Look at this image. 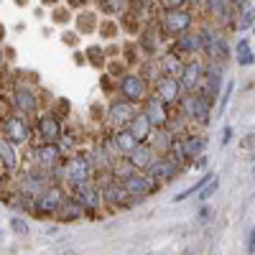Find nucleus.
<instances>
[{
  "label": "nucleus",
  "mask_w": 255,
  "mask_h": 255,
  "mask_svg": "<svg viewBox=\"0 0 255 255\" xmlns=\"http://www.w3.org/2000/svg\"><path fill=\"white\" fill-rule=\"evenodd\" d=\"M0 135L13 145H26L31 143V123L20 113H5L0 118Z\"/></svg>",
  "instance_id": "obj_2"
},
{
  "label": "nucleus",
  "mask_w": 255,
  "mask_h": 255,
  "mask_svg": "<svg viewBox=\"0 0 255 255\" xmlns=\"http://www.w3.org/2000/svg\"><path fill=\"white\" fill-rule=\"evenodd\" d=\"M194 166H197V168H204V166H207V156H204V153H199V156H197V161H194Z\"/></svg>",
  "instance_id": "obj_41"
},
{
  "label": "nucleus",
  "mask_w": 255,
  "mask_h": 255,
  "mask_svg": "<svg viewBox=\"0 0 255 255\" xmlns=\"http://www.w3.org/2000/svg\"><path fill=\"white\" fill-rule=\"evenodd\" d=\"M3 36H5V28H3V26H0V41H3Z\"/></svg>",
  "instance_id": "obj_46"
},
{
  "label": "nucleus",
  "mask_w": 255,
  "mask_h": 255,
  "mask_svg": "<svg viewBox=\"0 0 255 255\" xmlns=\"http://www.w3.org/2000/svg\"><path fill=\"white\" fill-rule=\"evenodd\" d=\"M3 61H5V51L0 49V67H3Z\"/></svg>",
  "instance_id": "obj_45"
},
{
  "label": "nucleus",
  "mask_w": 255,
  "mask_h": 255,
  "mask_svg": "<svg viewBox=\"0 0 255 255\" xmlns=\"http://www.w3.org/2000/svg\"><path fill=\"white\" fill-rule=\"evenodd\" d=\"M186 3H189V5H202L204 0H186Z\"/></svg>",
  "instance_id": "obj_44"
},
{
  "label": "nucleus",
  "mask_w": 255,
  "mask_h": 255,
  "mask_svg": "<svg viewBox=\"0 0 255 255\" xmlns=\"http://www.w3.org/2000/svg\"><path fill=\"white\" fill-rule=\"evenodd\" d=\"M138 113L135 102H128L123 97L113 100L108 105V113H105V120H108V125L113 128V130H118V128H128V123L133 120V115Z\"/></svg>",
  "instance_id": "obj_9"
},
{
  "label": "nucleus",
  "mask_w": 255,
  "mask_h": 255,
  "mask_svg": "<svg viewBox=\"0 0 255 255\" xmlns=\"http://www.w3.org/2000/svg\"><path fill=\"white\" fill-rule=\"evenodd\" d=\"M202 5L209 10V15L215 18L220 26H235V8H232L227 0H204Z\"/></svg>",
  "instance_id": "obj_18"
},
{
  "label": "nucleus",
  "mask_w": 255,
  "mask_h": 255,
  "mask_svg": "<svg viewBox=\"0 0 255 255\" xmlns=\"http://www.w3.org/2000/svg\"><path fill=\"white\" fill-rule=\"evenodd\" d=\"M100 8L108 15H125L130 10V0H100Z\"/></svg>",
  "instance_id": "obj_29"
},
{
  "label": "nucleus",
  "mask_w": 255,
  "mask_h": 255,
  "mask_svg": "<svg viewBox=\"0 0 255 255\" xmlns=\"http://www.w3.org/2000/svg\"><path fill=\"white\" fill-rule=\"evenodd\" d=\"M174 138H176V135L168 130V128H156L148 143H151V148H153L158 156H166V151H168V145L174 143Z\"/></svg>",
  "instance_id": "obj_25"
},
{
  "label": "nucleus",
  "mask_w": 255,
  "mask_h": 255,
  "mask_svg": "<svg viewBox=\"0 0 255 255\" xmlns=\"http://www.w3.org/2000/svg\"><path fill=\"white\" fill-rule=\"evenodd\" d=\"M158 67H161V77H176L179 79L181 67H184V59L176 51H168V54H163L158 59Z\"/></svg>",
  "instance_id": "obj_23"
},
{
  "label": "nucleus",
  "mask_w": 255,
  "mask_h": 255,
  "mask_svg": "<svg viewBox=\"0 0 255 255\" xmlns=\"http://www.w3.org/2000/svg\"><path fill=\"white\" fill-rule=\"evenodd\" d=\"M44 3H46V5H51V3H56V0H44Z\"/></svg>",
  "instance_id": "obj_47"
},
{
  "label": "nucleus",
  "mask_w": 255,
  "mask_h": 255,
  "mask_svg": "<svg viewBox=\"0 0 255 255\" xmlns=\"http://www.w3.org/2000/svg\"><path fill=\"white\" fill-rule=\"evenodd\" d=\"M46 186H49V174H44V171H31V174H26L23 179H20V194L28 197V199H33V197H38Z\"/></svg>",
  "instance_id": "obj_20"
},
{
  "label": "nucleus",
  "mask_w": 255,
  "mask_h": 255,
  "mask_svg": "<svg viewBox=\"0 0 255 255\" xmlns=\"http://www.w3.org/2000/svg\"><path fill=\"white\" fill-rule=\"evenodd\" d=\"M87 56H90V64H95V67H102V64H105V51L97 49V46H92L87 51Z\"/></svg>",
  "instance_id": "obj_35"
},
{
  "label": "nucleus",
  "mask_w": 255,
  "mask_h": 255,
  "mask_svg": "<svg viewBox=\"0 0 255 255\" xmlns=\"http://www.w3.org/2000/svg\"><path fill=\"white\" fill-rule=\"evenodd\" d=\"M140 113L148 118V123L153 125V130H156V128H166L168 118H171V113H168V105H166V102H161L153 92L140 102Z\"/></svg>",
  "instance_id": "obj_11"
},
{
  "label": "nucleus",
  "mask_w": 255,
  "mask_h": 255,
  "mask_svg": "<svg viewBox=\"0 0 255 255\" xmlns=\"http://www.w3.org/2000/svg\"><path fill=\"white\" fill-rule=\"evenodd\" d=\"M184 255H194V250H186V253H184Z\"/></svg>",
  "instance_id": "obj_48"
},
{
  "label": "nucleus",
  "mask_w": 255,
  "mask_h": 255,
  "mask_svg": "<svg viewBox=\"0 0 255 255\" xmlns=\"http://www.w3.org/2000/svg\"><path fill=\"white\" fill-rule=\"evenodd\" d=\"M128 130H130V135H133L138 143H148V140H151V135H153V125L148 123V118L138 110V113L133 115V120L128 123Z\"/></svg>",
  "instance_id": "obj_21"
},
{
  "label": "nucleus",
  "mask_w": 255,
  "mask_h": 255,
  "mask_svg": "<svg viewBox=\"0 0 255 255\" xmlns=\"http://www.w3.org/2000/svg\"><path fill=\"white\" fill-rule=\"evenodd\" d=\"M204 79V61L199 56L194 59H189L184 61V67H181V74H179V84H181V92L189 95V92H197L199 90V84Z\"/></svg>",
  "instance_id": "obj_10"
},
{
  "label": "nucleus",
  "mask_w": 255,
  "mask_h": 255,
  "mask_svg": "<svg viewBox=\"0 0 255 255\" xmlns=\"http://www.w3.org/2000/svg\"><path fill=\"white\" fill-rule=\"evenodd\" d=\"M125 158L130 161V166L135 168V171H145V168L158 158V153L151 148V143H138V145H135V148H133V151L128 153Z\"/></svg>",
  "instance_id": "obj_19"
},
{
  "label": "nucleus",
  "mask_w": 255,
  "mask_h": 255,
  "mask_svg": "<svg viewBox=\"0 0 255 255\" xmlns=\"http://www.w3.org/2000/svg\"><path fill=\"white\" fill-rule=\"evenodd\" d=\"M54 20H56V23H67L69 13H67V10H54Z\"/></svg>",
  "instance_id": "obj_39"
},
{
  "label": "nucleus",
  "mask_w": 255,
  "mask_h": 255,
  "mask_svg": "<svg viewBox=\"0 0 255 255\" xmlns=\"http://www.w3.org/2000/svg\"><path fill=\"white\" fill-rule=\"evenodd\" d=\"M191 26H194V13H191L189 8H174V10H163L161 15V33L163 36H171L176 38L179 33L189 31Z\"/></svg>",
  "instance_id": "obj_4"
},
{
  "label": "nucleus",
  "mask_w": 255,
  "mask_h": 255,
  "mask_svg": "<svg viewBox=\"0 0 255 255\" xmlns=\"http://www.w3.org/2000/svg\"><path fill=\"white\" fill-rule=\"evenodd\" d=\"M215 31V28H209V26H199L197 31L194 28H189L184 33L176 36V44H174V51L176 54H186V56H199L204 51V44H207V38L209 33Z\"/></svg>",
  "instance_id": "obj_3"
},
{
  "label": "nucleus",
  "mask_w": 255,
  "mask_h": 255,
  "mask_svg": "<svg viewBox=\"0 0 255 255\" xmlns=\"http://www.w3.org/2000/svg\"><path fill=\"white\" fill-rule=\"evenodd\" d=\"M64 158V151L59 148V143H49V140H41L38 145L31 148V161L41 168L44 174H54V168L61 163Z\"/></svg>",
  "instance_id": "obj_6"
},
{
  "label": "nucleus",
  "mask_w": 255,
  "mask_h": 255,
  "mask_svg": "<svg viewBox=\"0 0 255 255\" xmlns=\"http://www.w3.org/2000/svg\"><path fill=\"white\" fill-rule=\"evenodd\" d=\"M118 92H120L123 100L135 102V105H140L148 95H151V90H148V82H145L138 72H128V74H123L120 82H118Z\"/></svg>",
  "instance_id": "obj_7"
},
{
  "label": "nucleus",
  "mask_w": 255,
  "mask_h": 255,
  "mask_svg": "<svg viewBox=\"0 0 255 255\" xmlns=\"http://www.w3.org/2000/svg\"><path fill=\"white\" fill-rule=\"evenodd\" d=\"M100 197H102V202H108V204H113V207H123V204H128V199H133V197L125 191V186H123L118 179H113V176H108V181H102Z\"/></svg>",
  "instance_id": "obj_17"
},
{
  "label": "nucleus",
  "mask_w": 255,
  "mask_h": 255,
  "mask_svg": "<svg viewBox=\"0 0 255 255\" xmlns=\"http://www.w3.org/2000/svg\"><path fill=\"white\" fill-rule=\"evenodd\" d=\"M10 108L13 113H20V115H36L38 108H41V100H38V92L33 87H28V84H15V87L10 90Z\"/></svg>",
  "instance_id": "obj_5"
},
{
  "label": "nucleus",
  "mask_w": 255,
  "mask_h": 255,
  "mask_svg": "<svg viewBox=\"0 0 255 255\" xmlns=\"http://www.w3.org/2000/svg\"><path fill=\"white\" fill-rule=\"evenodd\" d=\"M232 140V128H225V133H222V145H227Z\"/></svg>",
  "instance_id": "obj_40"
},
{
  "label": "nucleus",
  "mask_w": 255,
  "mask_h": 255,
  "mask_svg": "<svg viewBox=\"0 0 255 255\" xmlns=\"http://www.w3.org/2000/svg\"><path fill=\"white\" fill-rule=\"evenodd\" d=\"M220 189V179H215V176H212L199 191H197V194H199V202H204V199H209L212 194H215V191Z\"/></svg>",
  "instance_id": "obj_33"
},
{
  "label": "nucleus",
  "mask_w": 255,
  "mask_h": 255,
  "mask_svg": "<svg viewBox=\"0 0 255 255\" xmlns=\"http://www.w3.org/2000/svg\"><path fill=\"white\" fill-rule=\"evenodd\" d=\"M145 174H148V179L151 181H171L176 174H179V163H174L168 156H158L151 166L145 168Z\"/></svg>",
  "instance_id": "obj_16"
},
{
  "label": "nucleus",
  "mask_w": 255,
  "mask_h": 255,
  "mask_svg": "<svg viewBox=\"0 0 255 255\" xmlns=\"http://www.w3.org/2000/svg\"><path fill=\"white\" fill-rule=\"evenodd\" d=\"M110 140H113L115 151H118L120 156H128V153H130L133 148L138 145V140L130 135V130H128V128H118V130H113V133H110Z\"/></svg>",
  "instance_id": "obj_22"
},
{
  "label": "nucleus",
  "mask_w": 255,
  "mask_h": 255,
  "mask_svg": "<svg viewBox=\"0 0 255 255\" xmlns=\"http://www.w3.org/2000/svg\"><path fill=\"white\" fill-rule=\"evenodd\" d=\"M181 145H184L186 158H197L199 153H204L207 138H204V135H186V138H181Z\"/></svg>",
  "instance_id": "obj_27"
},
{
  "label": "nucleus",
  "mask_w": 255,
  "mask_h": 255,
  "mask_svg": "<svg viewBox=\"0 0 255 255\" xmlns=\"http://www.w3.org/2000/svg\"><path fill=\"white\" fill-rule=\"evenodd\" d=\"M138 41H140V46H143L148 54H153V51L158 49V44H161V31H158V26H148V28L138 36Z\"/></svg>",
  "instance_id": "obj_28"
},
{
  "label": "nucleus",
  "mask_w": 255,
  "mask_h": 255,
  "mask_svg": "<svg viewBox=\"0 0 255 255\" xmlns=\"http://www.w3.org/2000/svg\"><path fill=\"white\" fill-rule=\"evenodd\" d=\"M212 176H215V174H204V176H202V179H199V181H197L194 186H189L186 191H181V194H176V202H181V199H186V197H191V194H197V191H199V189H202V186H204V184H207V181L212 179Z\"/></svg>",
  "instance_id": "obj_34"
},
{
  "label": "nucleus",
  "mask_w": 255,
  "mask_h": 255,
  "mask_svg": "<svg viewBox=\"0 0 255 255\" xmlns=\"http://www.w3.org/2000/svg\"><path fill=\"white\" fill-rule=\"evenodd\" d=\"M0 166L13 171V168L20 166V158H18V145L8 143L5 138H0Z\"/></svg>",
  "instance_id": "obj_24"
},
{
  "label": "nucleus",
  "mask_w": 255,
  "mask_h": 255,
  "mask_svg": "<svg viewBox=\"0 0 255 255\" xmlns=\"http://www.w3.org/2000/svg\"><path fill=\"white\" fill-rule=\"evenodd\" d=\"M10 227H13V232H18V235H28V225H26V220H20V217H13Z\"/></svg>",
  "instance_id": "obj_36"
},
{
  "label": "nucleus",
  "mask_w": 255,
  "mask_h": 255,
  "mask_svg": "<svg viewBox=\"0 0 255 255\" xmlns=\"http://www.w3.org/2000/svg\"><path fill=\"white\" fill-rule=\"evenodd\" d=\"M232 90H235V84H227V90H225V95H222V100H220V115L225 113V108H227V102H230V97H232Z\"/></svg>",
  "instance_id": "obj_38"
},
{
  "label": "nucleus",
  "mask_w": 255,
  "mask_h": 255,
  "mask_svg": "<svg viewBox=\"0 0 255 255\" xmlns=\"http://www.w3.org/2000/svg\"><path fill=\"white\" fill-rule=\"evenodd\" d=\"M0 138H3V135H0Z\"/></svg>",
  "instance_id": "obj_50"
},
{
  "label": "nucleus",
  "mask_w": 255,
  "mask_h": 255,
  "mask_svg": "<svg viewBox=\"0 0 255 255\" xmlns=\"http://www.w3.org/2000/svg\"><path fill=\"white\" fill-rule=\"evenodd\" d=\"M82 212H84V209L77 204V199H74V197H72V199L67 197V199L61 202V207L56 209V215H54V217H56L59 222H74V220L82 217Z\"/></svg>",
  "instance_id": "obj_26"
},
{
  "label": "nucleus",
  "mask_w": 255,
  "mask_h": 255,
  "mask_svg": "<svg viewBox=\"0 0 255 255\" xmlns=\"http://www.w3.org/2000/svg\"><path fill=\"white\" fill-rule=\"evenodd\" d=\"M120 184L125 186L128 194H130L133 199H138V202H140L143 197H148V194H153V191H156V181L148 179L145 171H133L130 176H125Z\"/></svg>",
  "instance_id": "obj_13"
},
{
  "label": "nucleus",
  "mask_w": 255,
  "mask_h": 255,
  "mask_svg": "<svg viewBox=\"0 0 255 255\" xmlns=\"http://www.w3.org/2000/svg\"><path fill=\"white\" fill-rule=\"evenodd\" d=\"M250 253H255V230H253V235H250Z\"/></svg>",
  "instance_id": "obj_43"
},
{
  "label": "nucleus",
  "mask_w": 255,
  "mask_h": 255,
  "mask_svg": "<svg viewBox=\"0 0 255 255\" xmlns=\"http://www.w3.org/2000/svg\"><path fill=\"white\" fill-rule=\"evenodd\" d=\"M158 5L163 10H174V8H186L189 3H186V0H158Z\"/></svg>",
  "instance_id": "obj_37"
},
{
  "label": "nucleus",
  "mask_w": 255,
  "mask_h": 255,
  "mask_svg": "<svg viewBox=\"0 0 255 255\" xmlns=\"http://www.w3.org/2000/svg\"><path fill=\"white\" fill-rule=\"evenodd\" d=\"M153 95L166 105H176L184 92H181V84H179L176 77H158L153 82Z\"/></svg>",
  "instance_id": "obj_15"
},
{
  "label": "nucleus",
  "mask_w": 255,
  "mask_h": 255,
  "mask_svg": "<svg viewBox=\"0 0 255 255\" xmlns=\"http://www.w3.org/2000/svg\"><path fill=\"white\" fill-rule=\"evenodd\" d=\"M72 197L77 199V204H79L84 212H95V209L102 204L100 186L92 184V181H84V184H79V186H72Z\"/></svg>",
  "instance_id": "obj_14"
},
{
  "label": "nucleus",
  "mask_w": 255,
  "mask_h": 255,
  "mask_svg": "<svg viewBox=\"0 0 255 255\" xmlns=\"http://www.w3.org/2000/svg\"><path fill=\"white\" fill-rule=\"evenodd\" d=\"M253 61H255V54L250 51V41L240 38V44H238V64L240 67H250Z\"/></svg>",
  "instance_id": "obj_32"
},
{
  "label": "nucleus",
  "mask_w": 255,
  "mask_h": 255,
  "mask_svg": "<svg viewBox=\"0 0 255 255\" xmlns=\"http://www.w3.org/2000/svg\"><path fill=\"white\" fill-rule=\"evenodd\" d=\"M64 133V125H61V118L56 113H41L36 115V135L41 140H49V143H56Z\"/></svg>",
  "instance_id": "obj_12"
},
{
  "label": "nucleus",
  "mask_w": 255,
  "mask_h": 255,
  "mask_svg": "<svg viewBox=\"0 0 255 255\" xmlns=\"http://www.w3.org/2000/svg\"><path fill=\"white\" fill-rule=\"evenodd\" d=\"M56 174L69 186H79L84 181H92V166L84 156H69V158H61V163L54 168V176Z\"/></svg>",
  "instance_id": "obj_1"
},
{
  "label": "nucleus",
  "mask_w": 255,
  "mask_h": 255,
  "mask_svg": "<svg viewBox=\"0 0 255 255\" xmlns=\"http://www.w3.org/2000/svg\"><path fill=\"white\" fill-rule=\"evenodd\" d=\"M138 74L145 79V82H156L158 77H161V67H158V56H151L143 67L138 69Z\"/></svg>",
  "instance_id": "obj_30"
},
{
  "label": "nucleus",
  "mask_w": 255,
  "mask_h": 255,
  "mask_svg": "<svg viewBox=\"0 0 255 255\" xmlns=\"http://www.w3.org/2000/svg\"><path fill=\"white\" fill-rule=\"evenodd\" d=\"M5 115V100H3V95H0V118Z\"/></svg>",
  "instance_id": "obj_42"
},
{
  "label": "nucleus",
  "mask_w": 255,
  "mask_h": 255,
  "mask_svg": "<svg viewBox=\"0 0 255 255\" xmlns=\"http://www.w3.org/2000/svg\"><path fill=\"white\" fill-rule=\"evenodd\" d=\"M67 199V194H64V189L61 186H46L44 191H41L38 197H33L31 199V207L28 209H33L36 215H41V217H51V215H56V209L61 207V202Z\"/></svg>",
  "instance_id": "obj_8"
},
{
  "label": "nucleus",
  "mask_w": 255,
  "mask_h": 255,
  "mask_svg": "<svg viewBox=\"0 0 255 255\" xmlns=\"http://www.w3.org/2000/svg\"><path fill=\"white\" fill-rule=\"evenodd\" d=\"M253 23H255V8L248 3L245 8H240V15H238V20H235V28H238V31H248Z\"/></svg>",
  "instance_id": "obj_31"
},
{
  "label": "nucleus",
  "mask_w": 255,
  "mask_h": 255,
  "mask_svg": "<svg viewBox=\"0 0 255 255\" xmlns=\"http://www.w3.org/2000/svg\"><path fill=\"white\" fill-rule=\"evenodd\" d=\"M0 168H3V166H0Z\"/></svg>",
  "instance_id": "obj_51"
},
{
  "label": "nucleus",
  "mask_w": 255,
  "mask_h": 255,
  "mask_svg": "<svg viewBox=\"0 0 255 255\" xmlns=\"http://www.w3.org/2000/svg\"><path fill=\"white\" fill-rule=\"evenodd\" d=\"M253 28H255V23H253Z\"/></svg>",
  "instance_id": "obj_49"
}]
</instances>
